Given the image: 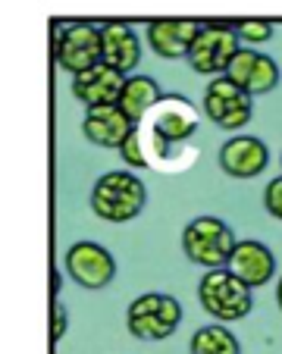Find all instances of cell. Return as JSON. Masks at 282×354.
<instances>
[{
    "mask_svg": "<svg viewBox=\"0 0 282 354\" xmlns=\"http://www.w3.org/2000/svg\"><path fill=\"white\" fill-rule=\"evenodd\" d=\"M82 132L91 145L97 147H113L120 151L122 141L135 132V122L126 116L120 104H101V107H88L85 120H82Z\"/></svg>",
    "mask_w": 282,
    "mask_h": 354,
    "instance_id": "obj_13",
    "label": "cell"
},
{
    "mask_svg": "<svg viewBox=\"0 0 282 354\" xmlns=\"http://www.w3.org/2000/svg\"><path fill=\"white\" fill-rule=\"evenodd\" d=\"M60 288H63V276H60V270H54L50 273V298H60Z\"/></svg>",
    "mask_w": 282,
    "mask_h": 354,
    "instance_id": "obj_23",
    "label": "cell"
},
{
    "mask_svg": "<svg viewBox=\"0 0 282 354\" xmlns=\"http://www.w3.org/2000/svg\"><path fill=\"white\" fill-rule=\"evenodd\" d=\"M270 163V151L254 135H232L220 147V169L229 179H257Z\"/></svg>",
    "mask_w": 282,
    "mask_h": 354,
    "instance_id": "obj_11",
    "label": "cell"
},
{
    "mask_svg": "<svg viewBox=\"0 0 282 354\" xmlns=\"http://www.w3.org/2000/svg\"><path fill=\"white\" fill-rule=\"evenodd\" d=\"M188 351L191 354H242V345H238L232 329H226L216 320L210 326L195 329V335L188 342Z\"/></svg>",
    "mask_w": 282,
    "mask_h": 354,
    "instance_id": "obj_18",
    "label": "cell"
},
{
    "mask_svg": "<svg viewBox=\"0 0 282 354\" xmlns=\"http://www.w3.org/2000/svg\"><path fill=\"white\" fill-rule=\"evenodd\" d=\"M122 85H126V75L101 60L73 75V97L79 104H85V110L101 107V104H116L122 94Z\"/></svg>",
    "mask_w": 282,
    "mask_h": 354,
    "instance_id": "obj_12",
    "label": "cell"
},
{
    "mask_svg": "<svg viewBox=\"0 0 282 354\" xmlns=\"http://www.w3.org/2000/svg\"><path fill=\"white\" fill-rule=\"evenodd\" d=\"M63 263H66L69 279H75L82 288H91V292L107 288L116 279V257L104 245H97V241H75V245H69Z\"/></svg>",
    "mask_w": 282,
    "mask_h": 354,
    "instance_id": "obj_8",
    "label": "cell"
},
{
    "mask_svg": "<svg viewBox=\"0 0 282 354\" xmlns=\"http://www.w3.org/2000/svg\"><path fill=\"white\" fill-rule=\"evenodd\" d=\"M229 270H232L238 279L248 282L251 288H261L273 279L276 257L263 241L242 239V241H235V251H232V257H229Z\"/></svg>",
    "mask_w": 282,
    "mask_h": 354,
    "instance_id": "obj_15",
    "label": "cell"
},
{
    "mask_svg": "<svg viewBox=\"0 0 282 354\" xmlns=\"http://www.w3.org/2000/svg\"><path fill=\"white\" fill-rule=\"evenodd\" d=\"M223 75L235 82L238 88H245L248 94H267L279 85V66H276L273 57L257 54L254 47H238V54L232 57L229 69Z\"/></svg>",
    "mask_w": 282,
    "mask_h": 354,
    "instance_id": "obj_10",
    "label": "cell"
},
{
    "mask_svg": "<svg viewBox=\"0 0 282 354\" xmlns=\"http://www.w3.org/2000/svg\"><path fill=\"white\" fill-rule=\"evenodd\" d=\"M204 22L198 19H154L148 22V44L163 60H182L188 57Z\"/></svg>",
    "mask_w": 282,
    "mask_h": 354,
    "instance_id": "obj_14",
    "label": "cell"
},
{
    "mask_svg": "<svg viewBox=\"0 0 282 354\" xmlns=\"http://www.w3.org/2000/svg\"><path fill=\"white\" fill-rule=\"evenodd\" d=\"M69 329V314H66V304L60 298L50 301V339L60 342Z\"/></svg>",
    "mask_w": 282,
    "mask_h": 354,
    "instance_id": "obj_21",
    "label": "cell"
},
{
    "mask_svg": "<svg viewBox=\"0 0 282 354\" xmlns=\"http://www.w3.org/2000/svg\"><path fill=\"white\" fill-rule=\"evenodd\" d=\"M160 100H163V88L154 75H126V85H122V94L116 104L126 110V116L135 126H141L144 116H148Z\"/></svg>",
    "mask_w": 282,
    "mask_h": 354,
    "instance_id": "obj_17",
    "label": "cell"
},
{
    "mask_svg": "<svg viewBox=\"0 0 282 354\" xmlns=\"http://www.w3.org/2000/svg\"><path fill=\"white\" fill-rule=\"evenodd\" d=\"M101 41H104L101 60L107 66L120 69L122 75L135 73V66L141 63V41L135 35V28H129L126 22H107V26H101Z\"/></svg>",
    "mask_w": 282,
    "mask_h": 354,
    "instance_id": "obj_16",
    "label": "cell"
},
{
    "mask_svg": "<svg viewBox=\"0 0 282 354\" xmlns=\"http://www.w3.org/2000/svg\"><path fill=\"white\" fill-rule=\"evenodd\" d=\"M148 188L129 169H110L91 188V210L107 223H129L144 210Z\"/></svg>",
    "mask_w": 282,
    "mask_h": 354,
    "instance_id": "obj_1",
    "label": "cell"
},
{
    "mask_svg": "<svg viewBox=\"0 0 282 354\" xmlns=\"http://www.w3.org/2000/svg\"><path fill=\"white\" fill-rule=\"evenodd\" d=\"M238 35H235V22H204L198 32L195 44L188 50V66L198 75H223L232 63V57L238 54Z\"/></svg>",
    "mask_w": 282,
    "mask_h": 354,
    "instance_id": "obj_5",
    "label": "cell"
},
{
    "mask_svg": "<svg viewBox=\"0 0 282 354\" xmlns=\"http://www.w3.org/2000/svg\"><path fill=\"white\" fill-rule=\"evenodd\" d=\"M276 304H279V310H282V276H279V286H276Z\"/></svg>",
    "mask_w": 282,
    "mask_h": 354,
    "instance_id": "obj_24",
    "label": "cell"
},
{
    "mask_svg": "<svg viewBox=\"0 0 282 354\" xmlns=\"http://www.w3.org/2000/svg\"><path fill=\"white\" fill-rule=\"evenodd\" d=\"M151 138H154L157 151H167L176 141H185L198 132V113L185 97L176 94H163V100L151 110Z\"/></svg>",
    "mask_w": 282,
    "mask_h": 354,
    "instance_id": "obj_9",
    "label": "cell"
},
{
    "mask_svg": "<svg viewBox=\"0 0 282 354\" xmlns=\"http://www.w3.org/2000/svg\"><path fill=\"white\" fill-rule=\"evenodd\" d=\"M101 54H104L101 26H91V22H69L54 38V60L69 75L101 63Z\"/></svg>",
    "mask_w": 282,
    "mask_h": 354,
    "instance_id": "obj_7",
    "label": "cell"
},
{
    "mask_svg": "<svg viewBox=\"0 0 282 354\" xmlns=\"http://www.w3.org/2000/svg\"><path fill=\"white\" fill-rule=\"evenodd\" d=\"M235 241H238L235 232L220 216H195L182 232V251L198 267L216 270V267H229Z\"/></svg>",
    "mask_w": 282,
    "mask_h": 354,
    "instance_id": "obj_3",
    "label": "cell"
},
{
    "mask_svg": "<svg viewBox=\"0 0 282 354\" xmlns=\"http://www.w3.org/2000/svg\"><path fill=\"white\" fill-rule=\"evenodd\" d=\"M263 207H267L270 216L282 220V176L267 182V188H263Z\"/></svg>",
    "mask_w": 282,
    "mask_h": 354,
    "instance_id": "obj_22",
    "label": "cell"
},
{
    "mask_svg": "<svg viewBox=\"0 0 282 354\" xmlns=\"http://www.w3.org/2000/svg\"><path fill=\"white\" fill-rule=\"evenodd\" d=\"M120 157L126 160V167H132V169H148L151 167V160L144 157V147H141V129L138 126H135V132L122 141Z\"/></svg>",
    "mask_w": 282,
    "mask_h": 354,
    "instance_id": "obj_20",
    "label": "cell"
},
{
    "mask_svg": "<svg viewBox=\"0 0 282 354\" xmlns=\"http://www.w3.org/2000/svg\"><path fill=\"white\" fill-rule=\"evenodd\" d=\"M198 301L214 320L235 323L245 320L254 308V288L232 273L229 267L207 270L198 282Z\"/></svg>",
    "mask_w": 282,
    "mask_h": 354,
    "instance_id": "obj_2",
    "label": "cell"
},
{
    "mask_svg": "<svg viewBox=\"0 0 282 354\" xmlns=\"http://www.w3.org/2000/svg\"><path fill=\"white\" fill-rule=\"evenodd\" d=\"M235 35H238V41L248 44V47L263 44V41L273 38V22H267V19H235Z\"/></svg>",
    "mask_w": 282,
    "mask_h": 354,
    "instance_id": "obj_19",
    "label": "cell"
},
{
    "mask_svg": "<svg viewBox=\"0 0 282 354\" xmlns=\"http://www.w3.org/2000/svg\"><path fill=\"white\" fill-rule=\"evenodd\" d=\"M204 113L214 126L226 129V132L245 129L254 113V94L238 88L229 75H214L210 85L204 88Z\"/></svg>",
    "mask_w": 282,
    "mask_h": 354,
    "instance_id": "obj_6",
    "label": "cell"
},
{
    "mask_svg": "<svg viewBox=\"0 0 282 354\" xmlns=\"http://www.w3.org/2000/svg\"><path fill=\"white\" fill-rule=\"evenodd\" d=\"M182 323V304L173 295L163 292H144L129 304L126 326L135 339L141 342H163L179 329Z\"/></svg>",
    "mask_w": 282,
    "mask_h": 354,
    "instance_id": "obj_4",
    "label": "cell"
}]
</instances>
